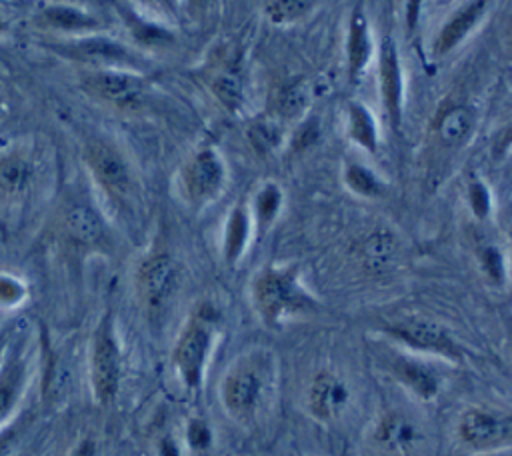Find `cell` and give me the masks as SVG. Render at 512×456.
<instances>
[{
  "mask_svg": "<svg viewBox=\"0 0 512 456\" xmlns=\"http://www.w3.org/2000/svg\"><path fill=\"white\" fill-rule=\"evenodd\" d=\"M252 304L260 320L276 328L288 316L310 314L316 298L300 284L296 266H266L252 280Z\"/></svg>",
  "mask_w": 512,
  "mask_h": 456,
  "instance_id": "6da1fadb",
  "label": "cell"
},
{
  "mask_svg": "<svg viewBox=\"0 0 512 456\" xmlns=\"http://www.w3.org/2000/svg\"><path fill=\"white\" fill-rule=\"evenodd\" d=\"M268 368L262 356L240 358L222 380V404L236 422H250L266 394Z\"/></svg>",
  "mask_w": 512,
  "mask_h": 456,
  "instance_id": "7a4b0ae2",
  "label": "cell"
},
{
  "mask_svg": "<svg viewBox=\"0 0 512 456\" xmlns=\"http://www.w3.org/2000/svg\"><path fill=\"white\" fill-rule=\"evenodd\" d=\"M122 354L114 330V320L104 314L94 330L90 346V386L94 400L102 406L114 402L120 390Z\"/></svg>",
  "mask_w": 512,
  "mask_h": 456,
  "instance_id": "3957f363",
  "label": "cell"
},
{
  "mask_svg": "<svg viewBox=\"0 0 512 456\" xmlns=\"http://www.w3.org/2000/svg\"><path fill=\"white\" fill-rule=\"evenodd\" d=\"M212 340H214V324H212L210 312L204 308L184 324L172 352L174 370L188 390L200 388L204 380V370L210 356Z\"/></svg>",
  "mask_w": 512,
  "mask_h": 456,
  "instance_id": "277c9868",
  "label": "cell"
},
{
  "mask_svg": "<svg viewBox=\"0 0 512 456\" xmlns=\"http://www.w3.org/2000/svg\"><path fill=\"white\" fill-rule=\"evenodd\" d=\"M456 432L468 450L496 452L512 442V418L508 412L472 406L462 412Z\"/></svg>",
  "mask_w": 512,
  "mask_h": 456,
  "instance_id": "5b68a950",
  "label": "cell"
},
{
  "mask_svg": "<svg viewBox=\"0 0 512 456\" xmlns=\"http://www.w3.org/2000/svg\"><path fill=\"white\" fill-rule=\"evenodd\" d=\"M396 342L424 354H434L452 362L462 360V348L454 336L438 322L426 318H404L384 328Z\"/></svg>",
  "mask_w": 512,
  "mask_h": 456,
  "instance_id": "8992f818",
  "label": "cell"
},
{
  "mask_svg": "<svg viewBox=\"0 0 512 456\" xmlns=\"http://www.w3.org/2000/svg\"><path fill=\"white\" fill-rule=\"evenodd\" d=\"M82 82L92 96L122 110L136 108L146 94V80L122 68H94L84 74Z\"/></svg>",
  "mask_w": 512,
  "mask_h": 456,
  "instance_id": "52a82bcc",
  "label": "cell"
},
{
  "mask_svg": "<svg viewBox=\"0 0 512 456\" xmlns=\"http://www.w3.org/2000/svg\"><path fill=\"white\" fill-rule=\"evenodd\" d=\"M180 180L190 202L206 204L222 192L226 182V166L216 150L202 148L186 162Z\"/></svg>",
  "mask_w": 512,
  "mask_h": 456,
  "instance_id": "ba28073f",
  "label": "cell"
},
{
  "mask_svg": "<svg viewBox=\"0 0 512 456\" xmlns=\"http://www.w3.org/2000/svg\"><path fill=\"white\" fill-rule=\"evenodd\" d=\"M84 162L96 182L114 198H124L132 186L130 166L124 156L104 140H88L84 146Z\"/></svg>",
  "mask_w": 512,
  "mask_h": 456,
  "instance_id": "9c48e42d",
  "label": "cell"
},
{
  "mask_svg": "<svg viewBox=\"0 0 512 456\" xmlns=\"http://www.w3.org/2000/svg\"><path fill=\"white\" fill-rule=\"evenodd\" d=\"M178 266L166 252L150 254L138 268L136 288L148 310H160L176 290Z\"/></svg>",
  "mask_w": 512,
  "mask_h": 456,
  "instance_id": "30bf717a",
  "label": "cell"
},
{
  "mask_svg": "<svg viewBox=\"0 0 512 456\" xmlns=\"http://www.w3.org/2000/svg\"><path fill=\"white\" fill-rule=\"evenodd\" d=\"M58 52L74 60L98 64V68H120L136 64L132 50H128L122 42L100 34L60 42Z\"/></svg>",
  "mask_w": 512,
  "mask_h": 456,
  "instance_id": "8fae6325",
  "label": "cell"
},
{
  "mask_svg": "<svg viewBox=\"0 0 512 456\" xmlns=\"http://www.w3.org/2000/svg\"><path fill=\"white\" fill-rule=\"evenodd\" d=\"M378 86L380 98L386 108L392 128H398L402 122V66L400 54L390 36L380 42L378 50Z\"/></svg>",
  "mask_w": 512,
  "mask_h": 456,
  "instance_id": "7c38bea8",
  "label": "cell"
},
{
  "mask_svg": "<svg viewBox=\"0 0 512 456\" xmlns=\"http://www.w3.org/2000/svg\"><path fill=\"white\" fill-rule=\"evenodd\" d=\"M28 380V358L22 342L6 346L0 362V428L14 414Z\"/></svg>",
  "mask_w": 512,
  "mask_h": 456,
  "instance_id": "4fadbf2b",
  "label": "cell"
},
{
  "mask_svg": "<svg viewBox=\"0 0 512 456\" xmlns=\"http://www.w3.org/2000/svg\"><path fill=\"white\" fill-rule=\"evenodd\" d=\"M346 400L348 390L336 374L322 370L312 378L308 388V410L316 420L328 422L336 418L344 408Z\"/></svg>",
  "mask_w": 512,
  "mask_h": 456,
  "instance_id": "5bb4252c",
  "label": "cell"
},
{
  "mask_svg": "<svg viewBox=\"0 0 512 456\" xmlns=\"http://www.w3.org/2000/svg\"><path fill=\"white\" fill-rule=\"evenodd\" d=\"M486 6L488 4L484 0H472L454 10V14L440 26L434 38V54L444 56L458 48L462 40H466L468 34L482 20V16L486 14Z\"/></svg>",
  "mask_w": 512,
  "mask_h": 456,
  "instance_id": "9a60e30c",
  "label": "cell"
},
{
  "mask_svg": "<svg viewBox=\"0 0 512 456\" xmlns=\"http://www.w3.org/2000/svg\"><path fill=\"white\" fill-rule=\"evenodd\" d=\"M372 56V38H370V24L362 6L356 4L350 20H348V34H346V70L350 80H358L364 68L368 66Z\"/></svg>",
  "mask_w": 512,
  "mask_h": 456,
  "instance_id": "2e32d148",
  "label": "cell"
},
{
  "mask_svg": "<svg viewBox=\"0 0 512 456\" xmlns=\"http://www.w3.org/2000/svg\"><path fill=\"white\" fill-rule=\"evenodd\" d=\"M68 238L82 248H96L106 238V228L100 214L88 204H74L64 216Z\"/></svg>",
  "mask_w": 512,
  "mask_h": 456,
  "instance_id": "e0dca14e",
  "label": "cell"
},
{
  "mask_svg": "<svg viewBox=\"0 0 512 456\" xmlns=\"http://www.w3.org/2000/svg\"><path fill=\"white\" fill-rule=\"evenodd\" d=\"M396 256H398V240L388 230H374L362 240L358 248L360 264L370 274H382L384 270H388L396 260Z\"/></svg>",
  "mask_w": 512,
  "mask_h": 456,
  "instance_id": "ac0fdd59",
  "label": "cell"
},
{
  "mask_svg": "<svg viewBox=\"0 0 512 456\" xmlns=\"http://www.w3.org/2000/svg\"><path fill=\"white\" fill-rule=\"evenodd\" d=\"M392 374L400 384H404L414 396L422 400H432L440 390L436 372L418 360L396 358L392 364Z\"/></svg>",
  "mask_w": 512,
  "mask_h": 456,
  "instance_id": "d6986e66",
  "label": "cell"
},
{
  "mask_svg": "<svg viewBox=\"0 0 512 456\" xmlns=\"http://www.w3.org/2000/svg\"><path fill=\"white\" fill-rule=\"evenodd\" d=\"M376 442L390 452H406L418 440V428L402 414L390 412L386 414L374 432Z\"/></svg>",
  "mask_w": 512,
  "mask_h": 456,
  "instance_id": "ffe728a7",
  "label": "cell"
},
{
  "mask_svg": "<svg viewBox=\"0 0 512 456\" xmlns=\"http://www.w3.org/2000/svg\"><path fill=\"white\" fill-rule=\"evenodd\" d=\"M476 124V114L470 106L454 104L446 108L436 122V136L446 146L462 144Z\"/></svg>",
  "mask_w": 512,
  "mask_h": 456,
  "instance_id": "44dd1931",
  "label": "cell"
},
{
  "mask_svg": "<svg viewBox=\"0 0 512 456\" xmlns=\"http://www.w3.org/2000/svg\"><path fill=\"white\" fill-rule=\"evenodd\" d=\"M250 240V214L244 206H234L228 214L224 228V260L228 266H236L244 256V250Z\"/></svg>",
  "mask_w": 512,
  "mask_h": 456,
  "instance_id": "7402d4cb",
  "label": "cell"
},
{
  "mask_svg": "<svg viewBox=\"0 0 512 456\" xmlns=\"http://www.w3.org/2000/svg\"><path fill=\"white\" fill-rule=\"evenodd\" d=\"M42 18L48 26L64 32H80V30H92L98 28V18H94L90 12L62 2L44 4Z\"/></svg>",
  "mask_w": 512,
  "mask_h": 456,
  "instance_id": "603a6c76",
  "label": "cell"
},
{
  "mask_svg": "<svg viewBox=\"0 0 512 456\" xmlns=\"http://www.w3.org/2000/svg\"><path fill=\"white\" fill-rule=\"evenodd\" d=\"M348 138L364 148L366 152L378 150V126L372 112L362 102L348 104V120H346Z\"/></svg>",
  "mask_w": 512,
  "mask_h": 456,
  "instance_id": "cb8c5ba5",
  "label": "cell"
},
{
  "mask_svg": "<svg viewBox=\"0 0 512 456\" xmlns=\"http://www.w3.org/2000/svg\"><path fill=\"white\" fill-rule=\"evenodd\" d=\"M120 6V4H118ZM122 8V16H124V22L128 24L134 40L140 44V46H146V48H160V46H168L174 42V34L156 24V22H150L142 16H138L134 10H130L128 6H120Z\"/></svg>",
  "mask_w": 512,
  "mask_h": 456,
  "instance_id": "d4e9b609",
  "label": "cell"
},
{
  "mask_svg": "<svg viewBox=\"0 0 512 456\" xmlns=\"http://www.w3.org/2000/svg\"><path fill=\"white\" fill-rule=\"evenodd\" d=\"M310 102V90L306 80L298 78L288 84H284L274 98V110L282 120H294L304 114L306 106Z\"/></svg>",
  "mask_w": 512,
  "mask_h": 456,
  "instance_id": "484cf974",
  "label": "cell"
},
{
  "mask_svg": "<svg viewBox=\"0 0 512 456\" xmlns=\"http://www.w3.org/2000/svg\"><path fill=\"white\" fill-rule=\"evenodd\" d=\"M280 208H282L280 186L274 182L264 184L254 196V216H256V226L260 234H264L272 226Z\"/></svg>",
  "mask_w": 512,
  "mask_h": 456,
  "instance_id": "4316f807",
  "label": "cell"
},
{
  "mask_svg": "<svg viewBox=\"0 0 512 456\" xmlns=\"http://www.w3.org/2000/svg\"><path fill=\"white\" fill-rule=\"evenodd\" d=\"M344 184L362 198H378L384 194L382 180L364 164H348L344 168Z\"/></svg>",
  "mask_w": 512,
  "mask_h": 456,
  "instance_id": "83f0119b",
  "label": "cell"
},
{
  "mask_svg": "<svg viewBox=\"0 0 512 456\" xmlns=\"http://www.w3.org/2000/svg\"><path fill=\"white\" fill-rule=\"evenodd\" d=\"M316 6V2L312 0H272V2H264V14L270 22L274 24H292L300 18H304L306 14H310V10Z\"/></svg>",
  "mask_w": 512,
  "mask_h": 456,
  "instance_id": "f1b7e54d",
  "label": "cell"
},
{
  "mask_svg": "<svg viewBox=\"0 0 512 456\" xmlns=\"http://www.w3.org/2000/svg\"><path fill=\"white\" fill-rule=\"evenodd\" d=\"M212 94L218 98V102L230 110L236 112L242 106V78L236 70H224L212 80Z\"/></svg>",
  "mask_w": 512,
  "mask_h": 456,
  "instance_id": "f546056e",
  "label": "cell"
},
{
  "mask_svg": "<svg viewBox=\"0 0 512 456\" xmlns=\"http://www.w3.org/2000/svg\"><path fill=\"white\" fill-rule=\"evenodd\" d=\"M246 136H248V142L252 144V148H254L256 152L266 154V152L274 150V148L280 144V140H282V130H280L276 124H272V122L258 120V122L250 124Z\"/></svg>",
  "mask_w": 512,
  "mask_h": 456,
  "instance_id": "4dcf8cb0",
  "label": "cell"
},
{
  "mask_svg": "<svg viewBox=\"0 0 512 456\" xmlns=\"http://www.w3.org/2000/svg\"><path fill=\"white\" fill-rule=\"evenodd\" d=\"M30 174H32V170H30L28 162L24 158H18V156L8 158L0 168V178H2L4 186L10 188V190L24 188Z\"/></svg>",
  "mask_w": 512,
  "mask_h": 456,
  "instance_id": "1f68e13d",
  "label": "cell"
},
{
  "mask_svg": "<svg viewBox=\"0 0 512 456\" xmlns=\"http://www.w3.org/2000/svg\"><path fill=\"white\" fill-rule=\"evenodd\" d=\"M480 264L484 274L494 282V284H502L506 278V264H504V256L496 246H484L480 250Z\"/></svg>",
  "mask_w": 512,
  "mask_h": 456,
  "instance_id": "d6a6232c",
  "label": "cell"
},
{
  "mask_svg": "<svg viewBox=\"0 0 512 456\" xmlns=\"http://www.w3.org/2000/svg\"><path fill=\"white\" fill-rule=\"evenodd\" d=\"M468 206L476 218H486L492 206L490 190L482 180H472L468 184Z\"/></svg>",
  "mask_w": 512,
  "mask_h": 456,
  "instance_id": "836d02e7",
  "label": "cell"
},
{
  "mask_svg": "<svg viewBox=\"0 0 512 456\" xmlns=\"http://www.w3.org/2000/svg\"><path fill=\"white\" fill-rule=\"evenodd\" d=\"M186 442L192 450H206L212 442V432H210V426L200 420V418H192L188 422V428H186Z\"/></svg>",
  "mask_w": 512,
  "mask_h": 456,
  "instance_id": "e575fe53",
  "label": "cell"
},
{
  "mask_svg": "<svg viewBox=\"0 0 512 456\" xmlns=\"http://www.w3.org/2000/svg\"><path fill=\"white\" fill-rule=\"evenodd\" d=\"M26 288L20 280L0 274V306H16L24 300Z\"/></svg>",
  "mask_w": 512,
  "mask_h": 456,
  "instance_id": "d590c367",
  "label": "cell"
},
{
  "mask_svg": "<svg viewBox=\"0 0 512 456\" xmlns=\"http://www.w3.org/2000/svg\"><path fill=\"white\" fill-rule=\"evenodd\" d=\"M318 124H316V120H304L298 128H296V132H294V136H292V150L294 152H302V150H306L310 144H314L316 140H318Z\"/></svg>",
  "mask_w": 512,
  "mask_h": 456,
  "instance_id": "8d00e7d4",
  "label": "cell"
},
{
  "mask_svg": "<svg viewBox=\"0 0 512 456\" xmlns=\"http://www.w3.org/2000/svg\"><path fill=\"white\" fill-rule=\"evenodd\" d=\"M16 444V426L0 428V456H10L12 448Z\"/></svg>",
  "mask_w": 512,
  "mask_h": 456,
  "instance_id": "74e56055",
  "label": "cell"
},
{
  "mask_svg": "<svg viewBox=\"0 0 512 456\" xmlns=\"http://www.w3.org/2000/svg\"><path fill=\"white\" fill-rule=\"evenodd\" d=\"M70 456H96V442L92 438H84L82 442L76 444Z\"/></svg>",
  "mask_w": 512,
  "mask_h": 456,
  "instance_id": "f35d334b",
  "label": "cell"
},
{
  "mask_svg": "<svg viewBox=\"0 0 512 456\" xmlns=\"http://www.w3.org/2000/svg\"><path fill=\"white\" fill-rule=\"evenodd\" d=\"M160 456H178V446L172 438H164L160 442Z\"/></svg>",
  "mask_w": 512,
  "mask_h": 456,
  "instance_id": "ab89813d",
  "label": "cell"
},
{
  "mask_svg": "<svg viewBox=\"0 0 512 456\" xmlns=\"http://www.w3.org/2000/svg\"><path fill=\"white\" fill-rule=\"evenodd\" d=\"M6 346H8V338H6V334L2 332V334H0V362H2V356H4V352H6Z\"/></svg>",
  "mask_w": 512,
  "mask_h": 456,
  "instance_id": "60d3db41",
  "label": "cell"
},
{
  "mask_svg": "<svg viewBox=\"0 0 512 456\" xmlns=\"http://www.w3.org/2000/svg\"><path fill=\"white\" fill-rule=\"evenodd\" d=\"M4 28H6V24H4V20L0 18V30H4Z\"/></svg>",
  "mask_w": 512,
  "mask_h": 456,
  "instance_id": "b9f144b4",
  "label": "cell"
}]
</instances>
